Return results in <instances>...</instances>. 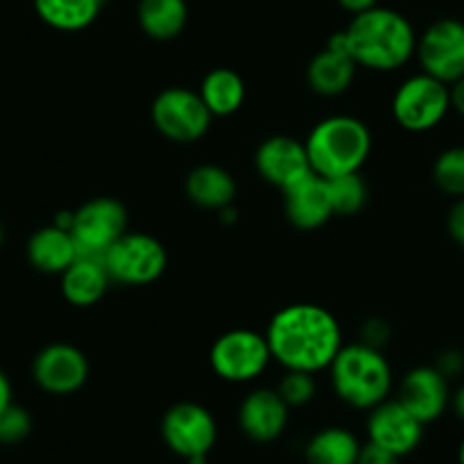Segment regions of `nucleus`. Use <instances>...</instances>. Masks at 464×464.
Instances as JSON below:
<instances>
[{"label":"nucleus","mask_w":464,"mask_h":464,"mask_svg":"<svg viewBox=\"0 0 464 464\" xmlns=\"http://www.w3.org/2000/svg\"><path fill=\"white\" fill-rule=\"evenodd\" d=\"M265 337L271 358L287 372L330 369L343 346L337 319L314 303H294L276 312Z\"/></svg>","instance_id":"f257e3e1"},{"label":"nucleus","mask_w":464,"mask_h":464,"mask_svg":"<svg viewBox=\"0 0 464 464\" xmlns=\"http://www.w3.org/2000/svg\"><path fill=\"white\" fill-rule=\"evenodd\" d=\"M343 46L358 66L372 71H396L417 53V34L403 14L387 7L355 14L342 33Z\"/></svg>","instance_id":"f03ea898"},{"label":"nucleus","mask_w":464,"mask_h":464,"mask_svg":"<svg viewBox=\"0 0 464 464\" xmlns=\"http://www.w3.org/2000/svg\"><path fill=\"white\" fill-rule=\"evenodd\" d=\"M312 173L325 180L360 173L372 153V132L355 116L337 114L316 123L305 140Z\"/></svg>","instance_id":"7ed1b4c3"},{"label":"nucleus","mask_w":464,"mask_h":464,"mask_svg":"<svg viewBox=\"0 0 464 464\" xmlns=\"http://www.w3.org/2000/svg\"><path fill=\"white\" fill-rule=\"evenodd\" d=\"M330 381L339 399L351 408L373 410L387 401L394 378L381 348L358 342L342 346L330 364Z\"/></svg>","instance_id":"20e7f679"},{"label":"nucleus","mask_w":464,"mask_h":464,"mask_svg":"<svg viewBox=\"0 0 464 464\" xmlns=\"http://www.w3.org/2000/svg\"><path fill=\"white\" fill-rule=\"evenodd\" d=\"M69 230L73 235L78 257L102 260L105 253L128 232V212L116 198L98 196L71 212Z\"/></svg>","instance_id":"39448f33"},{"label":"nucleus","mask_w":464,"mask_h":464,"mask_svg":"<svg viewBox=\"0 0 464 464\" xmlns=\"http://www.w3.org/2000/svg\"><path fill=\"white\" fill-rule=\"evenodd\" d=\"M169 450L187 459V464H205L218 437L217 419L205 405L182 401L164 412L160 423Z\"/></svg>","instance_id":"423d86ee"},{"label":"nucleus","mask_w":464,"mask_h":464,"mask_svg":"<svg viewBox=\"0 0 464 464\" xmlns=\"http://www.w3.org/2000/svg\"><path fill=\"white\" fill-rule=\"evenodd\" d=\"M212 119L200 93L187 87L164 89L150 105V121L155 130L176 144H194L203 140L212 126Z\"/></svg>","instance_id":"0eeeda50"},{"label":"nucleus","mask_w":464,"mask_h":464,"mask_svg":"<svg viewBox=\"0 0 464 464\" xmlns=\"http://www.w3.org/2000/svg\"><path fill=\"white\" fill-rule=\"evenodd\" d=\"M450 111L449 84L417 73L401 82L392 101L396 123L408 132H428L440 126Z\"/></svg>","instance_id":"6e6552de"},{"label":"nucleus","mask_w":464,"mask_h":464,"mask_svg":"<svg viewBox=\"0 0 464 464\" xmlns=\"http://www.w3.org/2000/svg\"><path fill=\"white\" fill-rule=\"evenodd\" d=\"M111 283L150 285L167 271V248L146 232H126L102 257Z\"/></svg>","instance_id":"1a4fd4ad"},{"label":"nucleus","mask_w":464,"mask_h":464,"mask_svg":"<svg viewBox=\"0 0 464 464\" xmlns=\"http://www.w3.org/2000/svg\"><path fill=\"white\" fill-rule=\"evenodd\" d=\"M271 360L265 334L246 328L223 333L209 351L214 373L227 382H248L262 376Z\"/></svg>","instance_id":"9d476101"},{"label":"nucleus","mask_w":464,"mask_h":464,"mask_svg":"<svg viewBox=\"0 0 464 464\" xmlns=\"http://www.w3.org/2000/svg\"><path fill=\"white\" fill-rule=\"evenodd\" d=\"M417 60L421 73L453 84L464 78V24L458 19H440L428 25L417 39Z\"/></svg>","instance_id":"9b49d317"},{"label":"nucleus","mask_w":464,"mask_h":464,"mask_svg":"<svg viewBox=\"0 0 464 464\" xmlns=\"http://www.w3.org/2000/svg\"><path fill=\"white\" fill-rule=\"evenodd\" d=\"M33 378L48 394H73L89 381V360L73 343H48L34 355Z\"/></svg>","instance_id":"f8f14e48"},{"label":"nucleus","mask_w":464,"mask_h":464,"mask_svg":"<svg viewBox=\"0 0 464 464\" xmlns=\"http://www.w3.org/2000/svg\"><path fill=\"white\" fill-rule=\"evenodd\" d=\"M423 428L426 426L396 399H387L373 410H369V444L381 446V449L394 453L396 458H405L421 444Z\"/></svg>","instance_id":"ddd939ff"},{"label":"nucleus","mask_w":464,"mask_h":464,"mask_svg":"<svg viewBox=\"0 0 464 464\" xmlns=\"http://www.w3.org/2000/svg\"><path fill=\"white\" fill-rule=\"evenodd\" d=\"M256 169L269 185L283 191L289 189L303 178L312 176L305 141H298L287 135L269 137L257 149Z\"/></svg>","instance_id":"4468645a"},{"label":"nucleus","mask_w":464,"mask_h":464,"mask_svg":"<svg viewBox=\"0 0 464 464\" xmlns=\"http://www.w3.org/2000/svg\"><path fill=\"white\" fill-rule=\"evenodd\" d=\"M396 401L423 426H428L437 421L450 405L449 381L435 367H417L401 381Z\"/></svg>","instance_id":"2eb2a0df"},{"label":"nucleus","mask_w":464,"mask_h":464,"mask_svg":"<svg viewBox=\"0 0 464 464\" xmlns=\"http://www.w3.org/2000/svg\"><path fill=\"white\" fill-rule=\"evenodd\" d=\"M289 423V405L276 390H253L239 405V428L257 444L276 441Z\"/></svg>","instance_id":"dca6fc26"},{"label":"nucleus","mask_w":464,"mask_h":464,"mask_svg":"<svg viewBox=\"0 0 464 464\" xmlns=\"http://www.w3.org/2000/svg\"><path fill=\"white\" fill-rule=\"evenodd\" d=\"M285 194V214L289 223L298 230H316L334 217L333 200H330L328 180L319 176H307L292 185Z\"/></svg>","instance_id":"f3484780"},{"label":"nucleus","mask_w":464,"mask_h":464,"mask_svg":"<svg viewBox=\"0 0 464 464\" xmlns=\"http://www.w3.org/2000/svg\"><path fill=\"white\" fill-rule=\"evenodd\" d=\"M358 64L348 55L342 33L330 39L328 48L316 53L307 66V84L319 96H339L355 80Z\"/></svg>","instance_id":"a211bd4d"},{"label":"nucleus","mask_w":464,"mask_h":464,"mask_svg":"<svg viewBox=\"0 0 464 464\" xmlns=\"http://www.w3.org/2000/svg\"><path fill=\"white\" fill-rule=\"evenodd\" d=\"M28 260L42 274H64L78 260V248H75L71 230L55 223L39 227L28 239Z\"/></svg>","instance_id":"6ab92c4d"},{"label":"nucleus","mask_w":464,"mask_h":464,"mask_svg":"<svg viewBox=\"0 0 464 464\" xmlns=\"http://www.w3.org/2000/svg\"><path fill=\"white\" fill-rule=\"evenodd\" d=\"M110 285L111 278L105 262L96 257H78L62 274V296L75 307H92L105 296Z\"/></svg>","instance_id":"aec40b11"},{"label":"nucleus","mask_w":464,"mask_h":464,"mask_svg":"<svg viewBox=\"0 0 464 464\" xmlns=\"http://www.w3.org/2000/svg\"><path fill=\"white\" fill-rule=\"evenodd\" d=\"M185 191L203 209H226L237 196V182L230 171L217 164H200L187 176Z\"/></svg>","instance_id":"412c9836"},{"label":"nucleus","mask_w":464,"mask_h":464,"mask_svg":"<svg viewBox=\"0 0 464 464\" xmlns=\"http://www.w3.org/2000/svg\"><path fill=\"white\" fill-rule=\"evenodd\" d=\"M205 107L212 116H230L239 111L246 101V84L242 75L232 69H212L198 89Z\"/></svg>","instance_id":"4be33fe9"},{"label":"nucleus","mask_w":464,"mask_h":464,"mask_svg":"<svg viewBox=\"0 0 464 464\" xmlns=\"http://www.w3.org/2000/svg\"><path fill=\"white\" fill-rule=\"evenodd\" d=\"M107 0H34L39 19L62 33L89 28L101 14Z\"/></svg>","instance_id":"5701e85b"},{"label":"nucleus","mask_w":464,"mask_h":464,"mask_svg":"<svg viewBox=\"0 0 464 464\" xmlns=\"http://www.w3.org/2000/svg\"><path fill=\"white\" fill-rule=\"evenodd\" d=\"M187 3L185 0H140L141 30L155 42H171L185 30L187 25Z\"/></svg>","instance_id":"b1692460"},{"label":"nucleus","mask_w":464,"mask_h":464,"mask_svg":"<svg viewBox=\"0 0 464 464\" xmlns=\"http://www.w3.org/2000/svg\"><path fill=\"white\" fill-rule=\"evenodd\" d=\"M362 444L346 428L330 426L310 437L305 446L307 464H355Z\"/></svg>","instance_id":"393cba45"},{"label":"nucleus","mask_w":464,"mask_h":464,"mask_svg":"<svg viewBox=\"0 0 464 464\" xmlns=\"http://www.w3.org/2000/svg\"><path fill=\"white\" fill-rule=\"evenodd\" d=\"M432 182L441 194L464 198V146H453L437 155L432 164Z\"/></svg>","instance_id":"a878e982"},{"label":"nucleus","mask_w":464,"mask_h":464,"mask_svg":"<svg viewBox=\"0 0 464 464\" xmlns=\"http://www.w3.org/2000/svg\"><path fill=\"white\" fill-rule=\"evenodd\" d=\"M330 200H333V209L339 217H353L367 203V185H364L360 173H348V176H339L328 180Z\"/></svg>","instance_id":"bb28decb"},{"label":"nucleus","mask_w":464,"mask_h":464,"mask_svg":"<svg viewBox=\"0 0 464 464\" xmlns=\"http://www.w3.org/2000/svg\"><path fill=\"white\" fill-rule=\"evenodd\" d=\"M33 432V417L25 408L12 401L5 410H0V444H21Z\"/></svg>","instance_id":"cd10ccee"},{"label":"nucleus","mask_w":464,"mask_h":464,"mask_svg":"<svg viewBox=\"0 0 464 464\" xmlns=\"http://www.w3.org/2000/svg\"><path fill=\"white\" fill-rule=\"evenodd\" d=\"M276 392L283 396V401L289 405V408H301V405L310 403L316 394L314 373L287 372Z\"/></svg>","instance_id":"c85d7f7f"},{"label":"nucleus","mask_w":464,"mask_h":464,"mask_svg":"<svg viewBox=\"0 0 464 464\" xmlns=\"http://www.w3.org/2000/svg\"><path fill=\"white\" fill-rule=\"evenodd\" d=\"M432 367H435L437 372L446 378V381L462 376L464 373V353L462 351H458V348H446V351H441L440 358H437V362L432 364Z\"/></svg>","instance_id":"c756f323"},{"label":"nucleus","mask_w":464,"mask_h":464,"mask_svg":"<svg viewBox=\"0 0 464 464\" xmlns=\"http://www.w3.org/2000/svg\"><path fill=\"white\" fill-rule=\"evenodd\" d=\"M446 230H449V237L459 248H464V198H455L450 205L449 217H446Z\"/></svg>","instance_id":"7c9ffc66"},{"label":"nucleus","mask_w":464,"mask_h":464,"mask_svg":"<svg viewBox=\"0 0 464 464\" xmlns=\"http://www.w3.org/2000/svg\"><path fill=\"white\" fill-rule=\"evenodd\" d=\"M355 464H401V458H396L394 453H390V450L381 449L376 444H364Z\"/></svg>","instance_id":"2f4dec72"},{"label":"nucleus","mask_w":464,"mask_h":464,"mask_svg":"<svg viewBox=\"0 0 464 464\" xmlns=\"http://www.w3.org/2000/svg\"><path fill=\"white\" fill-rule=\"evenodd\" d=\"M449 93H450V110L458 111V114L464 119V78L455 80L453 84H449Z\"/></svg>","instance_id":"473e14b6"},{"label":"nucleus","mask_w":464,"mask_h":464,"mask_svg":"<svg viewBox=\"0 0 464 464\" xmlns=\"http://www.w3.org/2000/svg\"><path fill=\"white\" fill-rule=\"evenodd\" d=\"M339 5L343 7L346 12H351V14H362V12L372 10V7L378 5V0H337Z\"/></svg>","instance_id":"72a5a7b5"},{"label":"nucleus","mask_w":464,"mask_h":464,"mask_svg":"<svg viewBox=\"0 0 464 464\" xmlns=\"http://www.w3.org/2000/svg\"><path fill=\"white\" fill-rule=\"evenodd\" d=\"M12 403V382L5 373L0 372V410H5Z\"/></svg>","instance_id":"f704fd0d"},{"label":"nucleus","mask_w":464,"mask_h":464,"mask_svg":"<svg viewBox=\"0 0 464 464\" xmlns=\"http://www.w3.org/2000/svg\"><path fill=\"white\" fill-rule=\"evenodd\" d=\"M450 408H453V412L464 421V382L458 387V392L450 396Z\"/></svg>","instance_id":"c9c22d12"},{"label":"nucleus","mask_w":464,"mask_h":464,"mask_svg":"<svg viewBox=\"0 0 464 464\" xmlns=\"http://www.w3.org/2000/svg\"><path fill=\"white\" fill-rule=\"evenodd\" d=\"M458 464H464V440L458 446Z\"/></svg>","instance_id":"e433bc0d"},{"label":"nucleus","mask_w":464,"mask_h":464,"mask_svg":"<svg viewBox=\"0 0 464 464\" xmlns=\"http://www.w3.org/2000/svg\"><path fill=\"white\" fill-rule=\"evenodd\" d=\"M3 242H5V227L0 226V246H3Z\"/></svg>","instance_id":"4c0bfd02"}]
</instances>
